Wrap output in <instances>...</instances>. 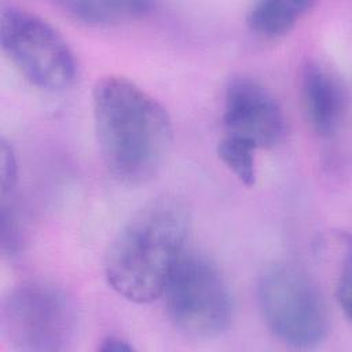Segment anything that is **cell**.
Wrapping results in <instances>:
<instances>
[{"label": "cell", "instance_id": "cell-9", "mask_svg": "<svg viewBox=\"0 0 352 352\" xmlns=\"http://www.w3.org/2000/svg\"><path fill=\"white\" fill-rule=\"evenodd\" d=\"M315 3L297 0H263L253 3L246 14L252 32L261 37L276 38L287 34Z\"/></svg>", "mask_w": 352, "mask_h": 352}, {"label": "cell", "instance_id": "cell-5", "mask_svg": "<svg viewBox=\"0 0 352 352\" xmlns=\"http://www.w3.org/2000/svg\"><path fill=\"white\" fill-rule=\"evenodd\" d=\"M0 40L7 58L32 85L56 92L73 84L74 55L44 18L18 6H6L0 14Z\"/></svg>", "mask_w": 352, "mask_h": 352}, {"label": "cell", "instance_id": "cell-6", "mask_svg": "<svg viewBox=\"0 0 352 352\" xmlns=\"http://www.w3.org/2000/svg\"><path fill=\"white\" fill-rule=\"evenodd\" d=\"M162 294L170 322L188 336H219L231 322L232 301L228 286L219 268L198 253L182 254Z\"/></svg>", "mask_w": 352, "mask_h": 352}, {"label": "cell", "instance_id": "cell-2", "mask_svg": "<svg viewBox=\"0 0 352 352\" xmlns=\"http://www.w3.org/2000/svg\"><path fill=\"white\" fill-rule=\"evenodd\" d=\"M190 214L175 197H160L140 208L113 239L104 261L107 283L132 302H150L184 253Z\"/></svg>", "mask_w": 352, "mask_h": 352}, {"label": "cell", "instance_id": "cell-12", "mask_svg": "<svg viewBox=\"0 0 352 352\" xmlns=\"http://www.w3.org/2000/svg\"><path fill=\"white\" fill-rule=\"evenodd\" d=\"M0 176L1 201H7L12 194L16 182V161L12 147L4 138L0 140Z\"/></svg>", "mask_w": 352, "mask_h": 352}, {"label": "cell", "instance_id": "cell-1", "mask_svg": "<svg viewBox=\"0 0 352 352\" xmlns=\"http://www.w3.org/2000/svg\"><path fill=\"white\" fill-rule=\"evenodd\" d=\"M96 140L109 172L126 184L151 180L169 154L173 128L164 106L122 76H104L92 91Z\"/></svg>", "mask_w": 352, "mask_h": 352}, {"label": "cell", "instance_id": "cell-4", "mask_svg": "<svg viewBox=\"0 0 352 352\" xmlns=\"http://www.w3.org/2000/svg\"><path fill=\"white\" fill-rule=\"evenodd\" d=\"M1 333L7 344L23 352L65 351L76 333L72 300L54 285L23 282L1 302Z\"/></svg>", "mask_w": 352, "mask_h": 352}, {"label": "cell", "instance_id": "cell-8", "mask_svg": "<svg viewBox=\"0 0 352 352\" xmlns=\"http://www.w3.org/2000/svg\"><path fill=\"white\" fill-rule=\"evenodd\" d=\"M300 95L305 118L320 138H333L348 113V91L330 66L307 60L300 77Z\"/></svg>", "mask_w": 352, "mask_h": 352}, {"label": "cell", "instance_id": "cell-11", "mask_svg": "<svg viewBox=\"0 0 352 352\" xmlns=\"http://www.w3.org/2000/svg\"><path fill=\"white\" fill-rule=\"evenodd\" d=\"M256 151L257 148L250 143L228 135H224L217 144L219 158L248 187L254 186L257 179Z\"/></svg>", "mask_w": 352, "mask_h": 352}, {"label": "cell", "instance_id": "cell-13", "mask_svg": "<svg viewBox=\"0 0 352 352\" xmlns=\"http://www.w3.org/2000/svg\"><path fill=\"white\" fill-rule=\"evenodd\" d=\"M334 296H336V300H337L340 308L344 311L345 318L349 319V314H351V260H349V254L340 264V270H338V274L336 278Z\"/></svg>", "mask_w": 352, "mask_h": 352}, {"label": "cell", "instance_id": "cell-10", "mask_svg": "<svg viewBox=\"0 0 352 352\" xmlns=\"http://www.w3.org/2000/svg\"><path fill=\"white\" fill-rule=\"evenodd\" d=\"M62 10L73 19L89 26H111L150 14L151 1H63Z\"/></svg>", "mask_w": 352, "mask_h": 352}, {"label": "cell", "instance_id": "cell-3", "mask_svg": "<svg viewBox=\"0 0 352 352\" xmlns=\"http://www.w3.org/2000/svg\"><path fill=\"white\" fill-rule=\"evenodd\" d=\"M257 302L270 333L285 345L315 348L329 333V308L315 279L298 264L272 261L257 278Z\"/></svg>", "mask_w": 352, "mask_h": 352}, {"label": "cell", "instance_id": "cell-14", "mask_svg": "<svg viewBox=\"0 0 352 352\" xmlns=\"http://www.w3.org/2000/svg\"><path fill=\"white\" fill-rule=\"evenodd\" d=\"M132 349L133 346L126 340L117 336H107L98 345V351H103V352H110V351L121 352V351H132Z\"/></svg>", "mask_w": 352, "mask_h": 352}, {"label": "cell", "instance_id": "cell-7", "mask_svg": "<svg viewBox=\"0 0 352 352\" xmlns=\"http://www.w3.org/2000/svg\"><path fill=\"white\" fill-rule=\"evenodd\" d=\"M224 135L250 143L257 150L278 144L286 132L283 111L271 91L253 77L230 80L224 94Z\"/></svg>", "mask_w": 352, "mask_h": 352}]
</instances>
